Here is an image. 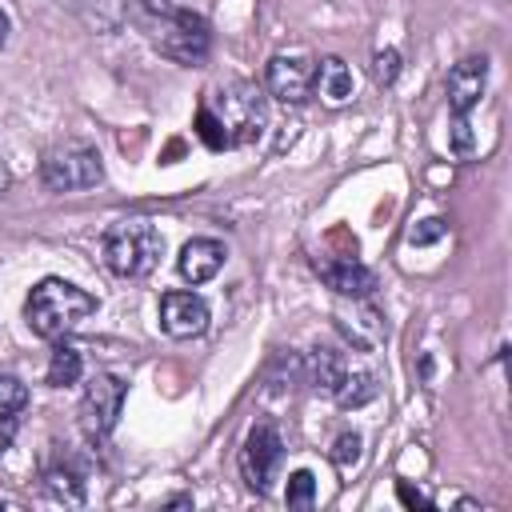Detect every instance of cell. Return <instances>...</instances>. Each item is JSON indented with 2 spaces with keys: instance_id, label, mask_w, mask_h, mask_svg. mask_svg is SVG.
Masks as SVG:
<instances>
[{
  "instance_id": "cell-1",
  "label": "cell",
  "mask_w": 512,
  "mask_h": 512,
  "mask_svg": "<svg viewBox=\"0 0 512 512\" xmlns=\"http://www.w3.org/2000/svg\"><path fill=\"white\" fill-rule=\"evenodd\" d=\"M128 20L144 32V40L176 60V64H204L208 60V48H212V32H208V20L188 12V8H176L172 0H128Z\"/></svg>"
},
{
  "instance_id": "cell-2",
  "label": "cell",
  "mask_w": 512,
  "mask_h": 512,
  "mask_svg": "<svg viewBox=\"0 0 512 512\" xmlns=\"http://www.w3.org/2000/svg\"><path fill=\"white\" fill-rule=\"evenodd\" d=\"M96 312V296L76 288L72 280H60V276H48L40 280L32 292H28V304H24V320L36 336L44 340H60L68 336L80 320H88Z\"/></svg>"
},
{
  "instance_id": "cell-3",
  "label": "cell",
  "mask_w": 512,
  "mask_h": 512,
  "mask_svg": "<svg viewBox=\"0 0 512 512\" xmlns=\"http://www.w3.org/2000/svg\"><path fill=\"white\" fill-rule=\"evenodd\" d=\"M104 264L108 272L124 276V280H136V276H148L160 256H164V232L152 224V220H120L104 232Z\"/></svg>"
},
{
  "instance_id": "cell-4",
  "label": "cell",
  "mask_w": 512,
  "mask_h": 512,
  "mask_svg": "<svg viewBox=\"0 0 512 512\" xmlns=\"http://www.w3.org/2000/svg\"><path fill=\"white\" fill-rule=\"evenodd\" d=\"M204 116L216 124V136L220 144H240V140H252L264 124V100L252 84H228L216 104H204Z\"/></svg>"
},
{
  "instance_id": "cell-5",
  "label": "cell",
  "mask_w": 512,
  "mask_h": 512,
  "mask_svg": "<svg viewBox=\"0 0 512 512\" xmlns=\"http://www.w3.org/2000/svg\"><path fill=\"white\" fill-rule=\"evenodd\" d=\"M40 180L44 188L52 192H80V188H96L104 180V164H100V152L80 144V140H68V144H56L44 164H40Z\"/></svg>"
},
{
  "instance_id": "cell-6",
  "label": "cell",
  "mask_w": 512,
  "mask_h": 512,
  "mask_svg": "<svg viewBox=\"0 0 512 512\" xmlns=\"http://www.w3.org/2000/svg\"><path fill=\"white\" fill-rule=\"evenodd\" d=\"M280 464H284V436H280V428L272 420L252 424L248 436H244V448H240V476H244V484L264 496L272 488Z\"/></svg>"
},
{
  "instance_id": "cell-7",
  "label": "cell",
  "mask_w": 512,
  "mask_h": 512,
  "mask_svg": "<svg viewBox=\"0 0 512 512\" xmlns=\"http://www.w3.org/2000/svg\"><path fill=\"white\" fill-rule=\"evenodd\" d=\"M124 396H128V384L112 372H96L84 388V400H80V424L92 440H104L116 420H120V408H124Z\"/></svg>"
},
{
  "instance_id": "cell-8",
  "label": "cell",
  "mask_w": 512,
  "mask_h": 512,
  "mask_svg": "<svg viewBox=\"0 0 512 512\" xmlns=\"http://www.w3.org/2000/svg\"><path fill=\"white\" fill-rule=\"evenodd\" d=\"M264 84L276 100L284 104H304L316 88V60L304 56V52H276L268 60V72H264Z\"/></svg>"
},
{
  "instance_id": "cell-9",
  "label": "cell",
  "mask_w": 512,
  "mask_h": 512,
  "mask_svg": "<svg viewBox=\"0 0 512 512\" xmlns=\"http://www.w3.org/2000/svg\"><path fill=\"white\" fill-rule=\"evenodd\" d=\"M208 304L196 292H164L160 296V328L172 340H192L208 328Z\"/></svg>"
},
{
  "instance_id": "cell-10",
  "label": "cell",
  "mask_w": 512,
  "mask_h": 512,
  "mask_svg": "<svg viewBox=\"0 0 512 512\" xmlns=\"http://www.w3.org/2000/svg\"><path fill=\"white\" fill-rule=\"evenodd\" d=\"M484 84H488V60H484V56H468V60H460V64L448 72V80H444L448 108H452L456 116H468V112L480 104Z\"/></svg>"
},
{
  "instance_id": "cell-11",
  "label": "cell",
  "mask_w": 512,
  "mask_h": 512,
  "mask_svg": "<svg viewBox=\"0 0 512 512\" xmlns=\"http://www.w3.org/2000/svg\"><path fill=\"white\" fill-rule=\"evenodd\" d=\"M224 260H228V252H224L220 240H212V236H192V240L180 248L176 268H180V276H184L188 284H208V280L224 268Z\"/></svg>"
},
{
  "instance_id": "cell-12",
  "label": "cell",
  "mask_w": 512,
  "mask_h": 512,
  "mask_svg": "<svg viewBox=\"0 0 512 512\" xmlns=\"http://www.w3.org/2000/svg\"><path fill=\"white\" fill-rule=\"evenodd\" d=\"M316 272H320V280L332 288V292H340V296H352V300H364V296H372V288H376V272L372 268H364L360 260H316Z\"/></svg>"
},
{
  "instance_id": "cell-13",
  "label": "cell",
  "mask_w": 512,
  "mask_h": 512,
  "mask_svg": "<svg viewBox=\"0 0 512 512\" xmlns=\"http://www.w3.org/2000/svg\"><path fill=\"white\" fill-rule=\"evenodd\" d=\"M316 88L328 104H344L352 100V68L340 60V56H328L316 64Z\"/></svg>"
},
{
  "instance_id": "cell-14",
  "label": "cell",
  "mask_w": 512,
  "mask_h": 512,
  "mask_svg": "<svg viewBox=\"0 0 512 512\" xmlns=\"http://www.w3.org/2000/svg\"><path fill=\"white\" fill-rule=\"evenodd\" d=\"M332 396H336L340 408H360V404H368L376 396V376L372 372H340Z\"/></svg>"
},
{
  "instance_id": "cell-15",
  "label": "cell",
  "mask_w": 512,
  "mask_h": 512,
  "mask_svg": "<svg viewBox=\"0 0 512 512\" xmlns=\"http://www.w3.org/2000/svg\"><path fill=\"white\" fill-rule=\"evenodd\" d=\"M80 372H84L80 352H76L72 344H56V348H52V360H48V384H56V388L76 384Z\"/></svg>"
},
{
  "instance_id": "cell-16",
  "label": "cell",
  "mask_w": 512,
  "mask_h": 512,
  "mask_svg": "<svg viewBox=\"0 0 512 512\" xmlns=\"http://www.w3.org/2000/svg\"><path fill=\"white\" fill-rule=\"evenodd\" d=\"M44 488H48V496H56V500H64V504H80L84 500V480H80V472L76 468H48L44 472Z\"/></svg>"
},
{
  "instance_id": "cell-17",
  "label": "cell",
  "mask_w": 512,
  "mask_h": 512,
  "mask_svg": "<svg viewBox=\"0 0 512 512\" xmlns=\"http://www.w3.org/2000/svg\"><path fill=\"white\" fill-rule=\"evenodd\" d=\"M308 372H312V384H316V388H324V392H332L344 368L336 364V356H332L328 348H316V352L308 356Z\"/></svg>"
},
{
  "instance_id": "cell-18",
  "label": "cell",
  "mask_w": 512,
  "mask_h": 512,
  "mask_svg": "<svg viewBox=\"0 0 512 512\" xmlns=\"http://www.w3.org/2000/svg\"><path fill=\"white\" fill-rule=\"evenodd\" d=\"M284 500H288V508H308L316 500V476L308 468L292 472L288 476V488H284Z\"/></svg>"
},
{
  "instance_id": "cell-19",
  "label": "cell",
  "mask_w": 512,
  "mask_h": 512,
  "mask_svg": "<svg viewBox=\"0 0 512 512\" xmlns=\"http://www.w3.org/2000/svg\"><path fill=\"white\" fill-rule=\"evenodd\" d=\"M24 404H28V384L0 372V416H16Z\"/></svg>"
},
{
  "instance_id": "cell-20",
  "label": "cell",
  "mask_w": 512,
  "mask_h": 512,
  "mask_svg": "<svg viewBox=\"0 0 512 512\" xmlns=\"http://www.w3.org/2000/svg\"><path fill=\"white\" fill-rule=\"evenodd\" d=\"M396 76H400V52L396 48H380L372 56V80L376 84H392Z\"/></svg>"
},
{
  "instance_id": "cell-21",
  "label": "cell",
  "mask_w": 512,
  "mask_h": 512,
  "mask_svg": "<svg viewBox=\"0 0 512 512\" xmlns=\"http://www.w3.org/2000/svg\"><path fill=\"white\" fill-rule=\"evenodd\" d=\"M332 460H336L340 468L356 464V460H360V436H356V432H340L336 444H332Z\"/></svg>"
},
{
  "instance_id": "cell-22",
  "label": "cell",
  "mask_w": 512,
  "mask_h": 512,
  "mask_svg": "<svg viewBox=\"0 0 512 512\" xmlns=\"http://www.w3.org/2000/svg\"><path fill=\"white\" fill-rule=\"evenodd\" d=\"M452 152H456V156H464V160L476 152V136H472L468 116H456V124H452Z\"/></svg>"
},
{
  "instance_id": "cell-23",
  "label": "cell",
  "mask_w": 512,
  "mask_h": 512,
  "mask_svg": "<svg viewBox=\"0 0 512 512\" xmlns=\"http://www.w3.org/2000/svg\"><path fill=\"white\" fill-rule=\"evenodd\" d=\"M444 228H448V224L432 216V220H420V224L408 232V240H412V244H432V240H440V236H444Z\"/></svg>"
},
{
  "instance_id": "cell-24",
  "label": "cell",
  "mask_w": 512,
  "mask_h": 512,
  "mask_svg": "<svg viewBox=\"0 0 512 512\" xmlns=\"http://www.w3.org/2000/svg\"><path fill=\"white\" fill-rule=\"evenodd\" d=\"M396 492H400V500H404V504H408V508H432V500H428V496H424V492H412V488H408V484H404V480H400V484H396Z\"/></svg>"
},
{
  "instance_id": "cell-25",
  "label": "cell",
  "mask_w": 512,
  "mask_h": 512,
  "mask_svg": "<svg viewBox=\"0 0 512 512\" xmlns=\"http://www.w3.org/2000/svg\"><path fill=\"white\" fill-rule=\"evenodd\" d=\"M12 436H16V420L12 416H0V452L12 444Z\"/></svg>"
},
{
  "instance_id": "cell-26",
  "label": "cell",
  "mask_w": 512,
  "mask_h": 512,
  "mask_svg": "<svg viewBox=\"0 0 512 512\" xmlns=\"http://www.w3.org/2000/svg\"><path fill=\"white\" fill-rule=\"evenodd\" d=\"M8 32H12V20H8V12H0V48L8 44Z\"/></svg>"
}]
</instances>
